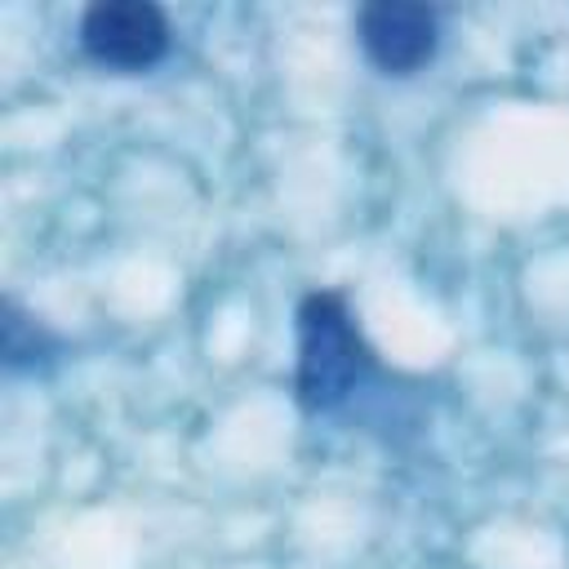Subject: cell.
Masks as SVG:
<instances>
[{
    "instance_id": "1",
    "label": "cell",
    "mask_w": 569,
    "mask_h": 569,
    "mask_svg": "<svg viewBox=\"0 0 569 569\" xmlns=\"http://www.w3.org/2000/svg\"><path fill=\"white\" fill-rule=\"evenodd\" d=\"M302 356H298V396L307 409H329L347 396L360 369V342L338 293H311L298 311Z\"/></svg>"
},
{
    "instance_id": "2",
    "label": "cell",
    "mask_w": 569,
    "mask_h": 569,
    "mask_svg": "<svg viewBox=\"0 0 569 569\" xmlns=\"http://www.w3.org/2000/svg\"><path fill=\"white\" fill-rule=\"evenodd\" d=\"M80 44L102 67L142 71L164 58L169 49V22L147 0H102L89 4L80 18Z\"/></svg>"
},
{
    "instance_id": "3",
    "label": "cell",
    "mask_w": 569,
    "mask_h": 569,
    "mask_svg": "<svg viewBox=\"0 0 569 569\" xmlns=\"http://www.w3.org/2000/svg\"><path fill=\"white\" fill-rule=\"evenodd\" d=\"M356 31H360V44H365L373 67H382L387 76H409L422 62H431L436 36H440V18L427 4L382 0V4H365L360 9Z\"/></svg>"
}]
</instances>
